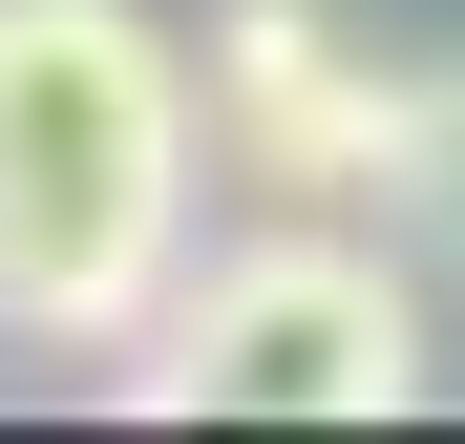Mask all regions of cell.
<instances>
[{
    "instance_id": "obj_1",
    "label": "cell",
    "mask_w": 465,
    "mask_h": 444,
    "mask_svg": "<svg viewBox=\"0 0 465 444\" xmlns=\"http://www.w3.org/2000/svg\"><path fill=\"white\" fill-rule=\"evenodd\" d=\"M191 64L148 0H0V339L127 360L191 275Z\"/></svg>"
},
{
    "instance_id": "obj_4",
    "label": "cell",
    "mask_w": 465,
    "mask_h": 444,
    "mask_svg": "<svg viewBox=\"0 0 465 444\" xmlns=\"http://www.w3.org/2000/svg\"><path fill=\"white\" fill-rule=\"evenodd\" d=\"M381 212H402V233L465 275V64H444V85L402 106V170H381Z\"/></svg>"
},
{
    "instance_id": "obj_3",
    "label": "cell",
    "mask_w": 465,
    "mask_h": 444,
    "mask_svg": "<svg viewBox=\"0 0 465 444\" xmlns=\"http://www.w3.org/2000/svg\"><path fill=\"white\" fill-rule=\"evenodd\" d=\"M402 106L423 85H381V64L318 22V0H212V148H232V191H381L402 170Z\"/></svg>"
},
{
    "instance_id": "obj_2",
    "label": "cell",
    "mask_w": 465,
    "mask_h": 444,
    "mask_svg": "<svg viewBox=\"0 0 465 444\" xmlns=\"http://www.w3.org/2000/svg\"><path fill=\"white\" fill-rule=\"evenodd\" d=\"M127 402L148 423H402L423 402V296L381 275L360 233H254V254H212L170 275V318L127 339Z\"/></svg>"
}]
</instances>
